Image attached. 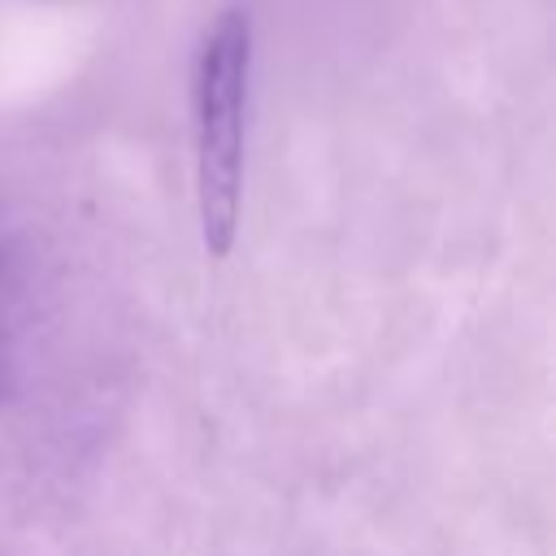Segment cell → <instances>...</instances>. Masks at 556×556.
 I'll return each instance as SVG.
<instances>
[{
	"label": "cell",
	"instance_id": "1",
	"mask_svg": "<svg viewBox=\"0 0 556 556\" xmlns=\"http://www.w3.org/2000/svg\"><path fill=\"white\" fill-rule=\"evenodd\" d=\"M252 96V22L243 9H222L191 65V135H195V204L200 235L222 256L239 226L243 148Z\"/></svg>",
	"mask_w": 556,
	"mask_h": 556
}]
</instances>
